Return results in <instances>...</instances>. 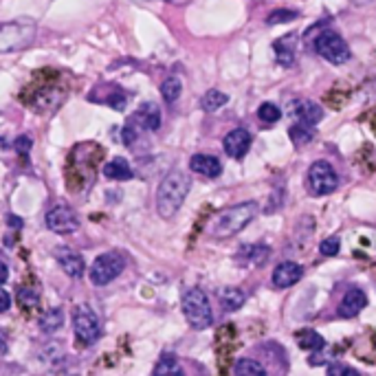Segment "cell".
<instances>
[{
    "label": "cell",
    "mask_w": 376,
    "mask_h": 376,
    "mask_svg": "<svg viewBox=\"0 0 376 376\" xmlns=\"http://www.w3.org/2000/svg\"><path fill=\"white\" fill-rule=\"evenodd\" d=\"M192 190V179L190 174L181 170H172L165 174V179L156 187V213L163 220H170L179 213L183 207L187 194Z\"/></svg>",
    "instance_id": "obj_1"
},
{
    "label": "cell",
    "mask_w": 376,
    "mask_h": 376,
    "mask_svg": "<svg viewBox=\"0 0 376 376\" xmlns=\"http://www.w3.org/2000/svg\"><path fill=\"white\" fill-rule=\"evenodd\" d=\"M258 211H260V207H258V203H253V200L227 207L213 216V220L209 224V234L213 238H231L243 231L245 227H249L251 220L258 216Z\"/></svg>",
    "instance_id": "obj_2"
},
{
    "label": "cell",
    "mask_w": 376,
    "mask_h": 376,
    "mask_svg": "<svg viewBox=\"0 0 376 376\" xmlns=\"http://www.w3.org/2000/svg\"><path fill=\"white\" fill-rule=\"evenodd\" d=\"M181 306H183V315L187 319V324H190L194 330H207L213 324L211 304L203 288H196V286L187 288L183 293Z\"/></svg>",
    "instance_id": "obj_3"
},
{
    "label": "cell",
    "mask_w": 376,
    "mask_h": 376,
    "mask_svg": "<svg viewBox=\"0 0 376 376\" xmlns=\"http://www.w3.org/2000/svg\"><path fill=\"white\" fill-rule=\"evenodd\" d=\"M35 40V22L13 20L0 24V53H13L26 49Z\"/></svg>",
    "instance_id": "obj_4"
},
{
    "label": "cell",
    "mask_w": 376,
    "mask_h": 376,
    "mask_svg": "<svg viewBox=\"0 0 376 376\" xmlns=\"http://www.w3.org/2000/svg\"><path fill=\"white\" fill-rule=\"evenodd\" d=\"M126 268V255L119 251H106L101 255H97V260L90 266V281L95 286H106L111 284L113 279H117L124 273Z\"/></svg>",
    "instance_id": "obj_5"
},
{
    "label": "cell",
    "mask_w": 376,
    "mask_h": 376,
    "mask_svg": "<svg viewBox=\"0 0 376 376\" xmlns=\"http://www.w3.org/2000/svg\"><path fill=\"white\" fill-rule=\"evenodd\" d=\"M73 330L79 345H92L101 339L104 328L97 313L90 306H77L73 311Z\"/></svg>",
    "instance_id": "obj_6"
},
{
    "label": "cell",
    "mask_w": 376,
    "mask_h": 376,
    "mask_svg": "<svg viewBox=\"0 0 376 376\" xmlns=\"http://www.w3.org/2000/svg\"><path fill=\"white\" fill-rule=\"evenodd\" d=\"M339 187V177L328 161H315L306 174V190L313 196H328Z\"/></svg>",
    "instance_id": "obj_7"
},
{
    "label": "cell",
    "mask_w": 376,
    "mask_h": 376,
    "mask_svg": "<svg viewBox=\"0 0 376 376\" xmlns=\"http://www.w3.org/2000/svg\"><path fill=\"white\" fill-rule=\"evenodd\" d=\"M315 51L319 53L326 62L339 66L350 60V47H348L345 40L337 31H324L315 40Z\"/></svg>",
    "instance_id": "obj_8"
},
{
    "label": "cell",
    "mask_w": 376,
    "mask_h": 376,
    "mask_svg": "<svg viewBox=\"0 0 376 376\" xmlns=\"http://www.w3.org/2000/svg\"><path fill=\"white\" fill-rule=\"evenodd\" d=\"M47 227L53 234L69 236L79 229V216L66 205H56L47 213Z\"/></svg>",
    "instance_id": "obj_9"
},
{
    "label": "cell",
    "mask_w": 376,
    "mask_h": 376,
    "mask_svg": "<svg viewBox=\"0 0 376 376\" xmlns=\"http://www.w3.org/2000/svg\"><path fill=\"white\" fill-rule=\"evenodd\" d=\"M88 99L95 101V104H106V106H111V108H115V111H124L126 104H128L126 90H122V86L108 84V82L97 84L95 88H92Z\"/></svg>",
    "instance_id": "obj_10"
},
{
    "label": "cell",
    "mask_w": 376,
    "mask_h": 376,
    "mask_svg": "<svg viewBox=\"0 0 376 376\" xmlns=\"http://www.w3.org/2000/svg\"><path fill=\"white\" fill-rule=\"evenodd\" d=\"M64 95H66V90L56 88V86L38 88V90L33 92V99L29 101V106H31L33 111H38V113L49 115V113L60 108V104L64 101Z\"/></svg>",
    "instance_id": "obj_11"
},
{
    "label": "cell",
    "mask_w": 376,
    "mask_h": 376,
    "mask_svg": "<svg viewBox=\"0 0 376 376\" xmlns=\"http://www.w3.org/2000/svg\"><path fill=\"white\" fill-rule=\"evenodd\" d=\"M130 124L137 126L139 130L156 132L161 128V108L154 101H145L134 111V115L130 117Z\"/></svg>",
    "instance_id": "obj_12"
},
{
    "label": "cell",
    "mask_w": 376,
    "mask_h": 376,
    "mask_svg": "<svg viewBox=\"0 0 376 376\" xmlns=\"http://www.w3.org/2000/svg\"><path fill=\"white\" fill-rule=\"evenodd\" d=\"M56 262L60 264L62 271L69 277H82L86 273V262L77 251L69 247H58L56 249Z\"/></svg>",
    "instance_id": "obj_13"
},
{
    "label": "cell",
    "mask_w": 376,
    "mask_h": 376,
    "mask_svg": "<svg viewBox=\"0 0 376 376\" xmlns=\"http://www.w3.org/2000/svg\"><path fill=\"white\" fill-rule=\"evenodd\" d=\"M222 147L231 158H243L251 147V132L247 128H234L231 132H227Z\"/></svg>",
    "instance_id": "obj_14"
},
{
    "label": "cell",
    "mask_w": 376,
    "mask_h": 376,
    "mask_svg": "<svg viewBox=\"0 0 376 376\" xmlns=\"http://www.w3.org/2000/svg\"><path fill=\"white\" fill-rule=\"evenodd\" d=\"M288 113H291V117L300 119V122H304V124H311V126L319 124L321 119H324V111H321V106L311 101V99L291 101L288 104Z\"/></svg>",
    "instance_id": "obj_15"
},
{
    "label": "cell",
    "mask_w": 376,
    "mask_h": 376,
    "mask_svg": "<svg viewBox=\"0 0 376 376\" xmlns=\"http://www.w3.org/2000/svg\"><path fill=\"white\" fill-rule=\"evenodd\" d=\"M304 277V268L297 262H279L273 271V286L275 288H288L295 286Z\"/></svg>",
    "instance_id": "obj_16"
},
{
    "label": "cell",
    "mask_w": 376,
    "mask_h": 376,
    "mask_svg": "<svg viewBox=\"0 0 376 376\" xmlns=\"http://www.w3.org/2000/svg\"><path fill=\"white\" fill-rule=\"evenodd\" d=\"M366 304H368V297H366V293L361 291V288H350L345 295H343V300H341V304H339V317H343V319H352V317H357L361 311L366 308Z\"/></svg>",
    "instance_id": "obj_17"
},
{
    "label": "cell",
    "mask_w": 376,
    "mask_h": 376,
    "mask_svg": "<svg viewBox=\"0 0 376 376\" xmlns=\"http://www.w3.org/2000/svg\"><path fill=\"white\" fill-rule=\"evenodd\" d=\"M190 167H192V172L200 174V177H207V179H216L222 174V163L211 154H194L190 158Z\"/></svg>",
    "instance_id": "obj_18"
},
{
    "label": "cell",
    "mask_w": 376,
    "mask_h": 376,
    "mask_svg": "<svg viewBox=\"0 0 376 376\" xmlns=\"http://www.w3.org/2000/svg\"><path fill=\"white\" fill-rule=\"evenodd\" d=\"M268 255H271V247H266V245H245V247H240L236 258L243 266H262L268 260Z\"/></svg>",
    "instance_id": "obj_19"
},
{
    "label": "cell",
    "mask_w": 376,
    "mask_h": 376,
    "mask_svg": "<svg viewBox=\"0 0 376 376\" xmlns=\"http://www.w3.org/2000/svg\"><path fill=\"white\" fill-rule=\"evenodd\" d=\"M101 172H104V177L111 179V181H130L132 174H134L130 163H128L126 158H122V156L111 158L108 163L101 167Z\"/></svg>",
    "instance_id": "obj_20"
},
{
    "label": "cell",
    "mask_w": 376,
    "mask_h": 376,
    "mask_svg": "<svg viewBox=\"0 0 376 376\" xmlns=\"http://www.w3.org/2000/svg\"><path fill=\"white\" fill-rule=\"evenodd\" d=\"M218 300H220V304H222V308H224L227 313H234V311H240V308L245 306L247 295H245L243 288L227 286V288L218 291Z\"/></svg>",
    "instance_id": "obj_21"
},
{
    "label": "cell",
    "mask_w": 376,
    "mask_h": 376,
    "mask_svg": "<svg viewBox=\"0 0 376 376\" xmlns=\"http://www.w3.org/2000/svg\"><path fill=\"white\" fill-rule=\"evenodd\" d=\"M40 328H42V332L47 334H53V332H58L62 326H64V313H62V308H49L47 313H42V317H40Z\"/></svg>",
    "instance_id": "obj_22"
},
{
    "label": "cell",
    "mask_w": 376,
    "mask_h": 376,
    "mask_svg": "<svg viewBox=\"0 0 376 376\" xmlns=\"http://www.w3.org/2000/svg\"><path fill=\"white\" fill-rule=\"evenodd\" d=\"M154 374L156 376H183L185 370L181 366V361L174 354H163L158 363L154 366Z\"/></svg>",
    "instance_id": "obj_23"
},
{
    "label": "cell",
    "mask_w": 376,
    "mask_h": 376,
    "mask_svg": "<svg viewBox=\"0 0 376 376\" xmlns=\"http://www.w3.org/2000/svg\"><path fill=\"white\" fill-rule=\"evenodd\" d=\"M295 35L288 38H279L275 42V53H277V62L281 66H291L295 62Z\"/></svg>",
    "instance_id": "obj_24"
},
{
    "label": "cell",
    "mask_w": 376,
    "mask_h": 376,
    "mask_svg": "<svg viewBox=\"0 0 376 376\" xmlns=\"http://www.w3.org/2000/svg\"><path fill=\"white\" fill-rule=\"evenodd\" d=\"M297 343H300L302 350H313V352L315 350H324V348H326V339L315 330H300L297 332Z\"/></svg>",
    "instance_id": "obj_25"
},
{
    "label": "cell",
    "mask_w": 376,
    "mask_h": 376,
    "mask_svg": "<svg viewBox=\"0 0 376 376\" xmlns=\"http://www.w3.org/2000/svg\"><path fill=\"white\" fill-rule=\"evenodd\" d=\"M227 101H229V97H227L222 90L213 88V90H207L203 95V99H200V108H203L205 113H216L222 108V106H227Z\"/></svg>",
    "instance_id": "obj_26"
},
{
    "label": "cell",
    "mask_w": 376,
    "mask_h": 376,
    "mask_svg": "<svg viewBox=\"0 0 376 376\" xmlns=\"http://www.w3.org/2000/svg\"><path fill=\"white\" fill-rule=\"evenodd\" d=\"M288 137H291V141H293L295 145L302 147V145L311 143V141L315 139V128H313L311 124L300 122L297 126H293V128L288 130Z\"/></svg>",
    "instance_id": "obj_27"
},
{
    "label": "cell",
    "mask_w": 376,
    "mask_h": 376,
    "mask_svg": "<svg viewBox=\"0 0 376 376\" xmlns=\"http://www.w3.org/2000/svg\"><path fill=\"white\" fill-rule=\"evenodd\" d=\"M183 92V82L177 77V75H170L163 79V84H161V95H163V99L167 104H174Z\"/></svg>",
    "instance_id": "obj_28"
},
{
    "label": "cell",
    "mask_w": 376,
    "mask_h": 376,
    "mask_svg": "<svg viewBox=\"0 0 376 376\" xmlns=\"http://www.w3.org/2000/svg\"><path fill=\"white\" fill-rule=\"evenodd\" d=\"M231 374L236 376H253V374H258V376H266V368H262L258 361H251V359H240L236 361V366L231 368Z\"/></svg>",
    "instance_id": "obj_29"
},
{
    "label": "cell",
    "mask_w": 376,
    "mask_h": 376,
    "mask_svg": "<svg viewBox=\"0 0 376 376\" xmlns=\"http://www.w3.org/2000/svg\"><path fill=\"white\" fill-rule=\"evenodd\" d=\"M16 300L22 308H26V311H31V308H35L40 304V295L33 286H22L18 288L16 293Z\"/></svg>",
    "instance_id": "obj_30"
},
{
    "label": "cell",
    "mask_w": 376,
    "mask_h": 376,
    "mask_svg": "<svg viewBox=\"0 0 376 376\" xmlns=\"http://www.w3.org/2000/svg\"><path fill=\"white\" fill-rule=\"evenodd\" d=\"M258 119L262 124H277L281 119V111L277 108L275 104L271 101H264L260 108H258Z\"/></svg>",
    "instance_id": "obj_31"
},
{
    "label": "cell",
    "mask_w": 376,
    "mask_h": 376,
    "mask_svg": "<svg viewBox=\"0 0 376 376\" xmlns=\"http://www.w3.org/2000/svg\"><path fill=\"white\" fill-rule=\"evenodd\" d=\"M300 13L293 11V9H275L266 16V24H284V22H291V20H297Z\"/></svg>",
    "instance_id": "obj_32"
},
{
    "label": "cell",
    "mask_w": 376,
    "mask_h": 376,
    "mask_svg": "<svg viewBox=\"0 0 376 376\" xmlns=\"http://www.w3.org/2000/svg\"><path fill=\"white\" fill-rule=\"evenodd\" d=\"M339 249H341V240H339L337 236H330V238H326L324 243L319 245L321 255H328V258H332V255H337Z\"/></svg>",
    "instance_id": "obj_33"
},
{
    "label": "cell",
    "mask_w": 376,
    "mask_h": 376,
    "mask_svg": "<svg viewBox=\"0 0 376 376\" xmlns=\"http://www.w3.org/2000/svg\"><path fill=\"white\" fill-rule=\"evenodd\" d=\"M328 374H330V376H359V370L337 363V366H330V368H328Z\"/></svg>",
    "instance_id": "obj_34"
},
{
    "label": "cell",
    "mask_w": 376,
    "mask_h": 376,
    "mask_svg": "<svg viewBox=\"0 0 376 376\" xmlns=\"http://www.w3.org/2000/svg\"><path fill=\"white\" fill-rule=\"evenodd\" d=\"M13 147H16V150H18L22 156H26V154H29L31 147H33V141H31L29 137H24V134H22V137H18L16 141H13Z\"/></svg>",
    "instance_id": "obj_35"
},
{
    "label": "cell",
    "mask_w": 376,
    "mask_h": 376,
    "mask_svg": "<svg viewBox=\"0 0 376 376\" xmlns=\"http://www.w3.org/2000/svg\"><path fill=\"white\" fill-rule=\"evenodd\" d=\"M139 137V132H137V126H132V124H128L124 130H122V141L126 143V145H132L134 143V139Z\"/></svg>",
    "instance_id": "obj_36"
},
{
    "label": "cell",
    "mask_w": 376,
    "mask_h": 376,
    "mask_svg": "<svg viewBox=\"0 0 376 376\" xmlns=\"http://www.w3.org/2000/svg\"><path fill=\"white\" fill-rule=\"evenodd\" d=\"M11 308V297H9V293L5 288H0V313H5Z\"/></svg>",
    "instance_id": "obj_37"
},
{
    "label": "cell",
    "mask_w": 376,
    "mask_h": 376,
    "mask_svg": "<svg viewBox=\"0 0 376 376\" xmlns=\"http://www.w3.org/2000/svg\"><path fill=\"white\" fill-rule=\"evenodd\" d=\"M7 277H9V268L3 260H0V284H5Z\"/></svg>",
    "instance_id": "obj_38"
},
{
    "label": "cell",
    "mask_w": 376,
    "mask_h": 376,
    "mask_svg": "<svg viewBox=\"0 0 376 376\" xmlns=\"http://www.w3.org/2000/svg\"><path fill=\"white\" fill-rule=\"evenodd\" d=\"M137 3H143V0H137ZM167 5H174V7H183V5H190L192 0H165Z\"/></svg>",
    "instance_id": "obj_39"
},
{
    "label": "cell",
    "mask_w": 376,
    "mask_h": 376,
    "mask_svg": "<svg viewBox=\"0 0 376 376\" xmlns=\"http://www.w3.org/2000/svg\"><path fill=\"white\" fill-rule=\"evenodd\" d=\"M7 354V339H5V334L0 332V359H3Z\"/></svg>",
    "instance_id": "obj_40"
},
{
    "label": "cell",
    "mask_w": 376,
    "mask_h": 376,
    "mask_svg": "<svg viewBox=\"0 0 376 376\" xmlns=\"http://www.w3.org/2000/svg\"><path fill=\"white\" fill-rule=\"evenodd\" d=\"M354 3H359V0H354Z\"/></svg>",
    "instance_id": "obj_41"
}]
</instances>
